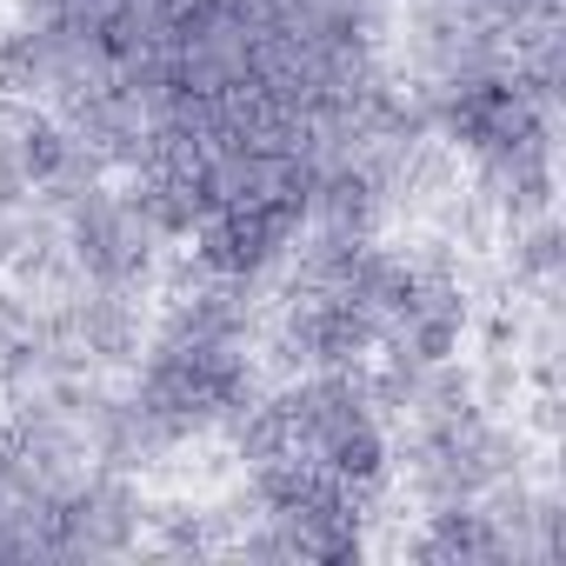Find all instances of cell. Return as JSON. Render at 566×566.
I'll use <instances>...</instances> for the list:
<instances>
[]
</instances>
